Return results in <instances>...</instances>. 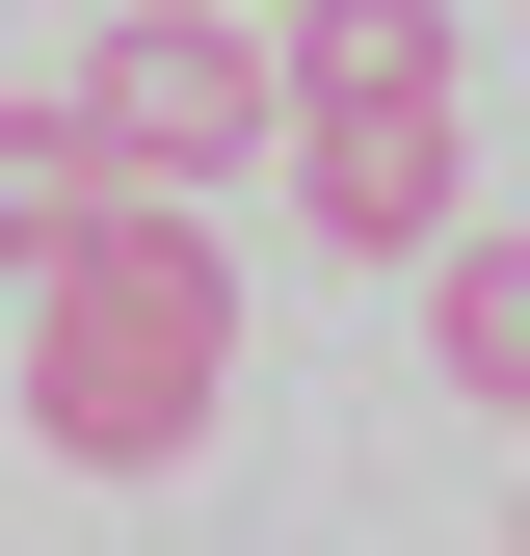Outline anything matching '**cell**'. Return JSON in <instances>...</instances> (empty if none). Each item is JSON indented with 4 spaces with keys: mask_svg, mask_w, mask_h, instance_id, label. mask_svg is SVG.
Listing matches in <instances>:
<instances>
[{
    "mask_svg": "<svg viewBox=\"0 0 530 556\" xmlns=\"http://www.w3.org/2000/svg\"><path fill=\"white\" fill-rule=\"evenodd\" d=\"M239 397V265H213V186H132L80 265H27V451L53 477H186Z\"/></svg>",
    "mask_w": 530,
    "mask_h": 556,
    "instance_id": "6da1fadb",
    "label": "cell"
},
{
    "mask_svg": "<svg viewBox=\"0 0 530 556\" xmlns=\"http://www.w3.org/2000/svg\"><path fill=\"white\" fill-rule=\"evenodd\" d=\"M292 213L345 265H451L478 239V106H451V27L425 53H292Z\"/></svg>",
    "mask_w": 530,
    "mask_h": 556,
    "instance_id": "7a4b0ae2",
    "label": "cell"
},
{
    "mask_svg": "<svg viewBox=\"0 0 530 556\" xmlns=\"http://www.w3.org/2000/svg\"><path fill=\"white\" fill-rule=\"evenodd\" d=\"M80 106L132 132V186H239V160H292V27L265 0H106Z\"/></svg>",
    "mask_w": 530,
    "mask_h": 556,
    "instance_id": "3957f363",
    "label": "cell"
},
{
    "mask_svg": "<svg viewBox=\"0 0 530 556\" xmlns=\"http://www.w3.org/2000/svg\"><path fill=\"white\" fill-rule=\"evenodd\" d=\"M106 213H132V132L80 80H0V265H80Z\"/></svg>",
    "mask_w": 530,
    "mask_h": 556,
    "instance_id": "277c9868",
    "label": "cell"
},
{
    "mask_svg": "<svg viewBox=\"0 0 530 556\" xmlns=\"http://www.w3.org/2000/svg\"><path fill=\"white\" fill-rule=\"evenodd\" d=\"M425 371L478 397V425H530V239H504V213H478V239L425 265Z\"/></svg>",
    "mask_w": 530,
    "mask_h": 556,
    "instance_id": "5b68a950",
    "label": "cell"
},
{
    "mask_svg": "<svg viewBox=\"0 0 530 556\" xmlns=\"http://www.w3.org/2000/svg\"><path fill=\"white\" fill-rule=\"evenodd\" d=\"M504 530H530V477H504Z\"/></svg>",
    "mask_w": 530,
    "mask_h": 556,
    "instance_id": "8992f818",
    "label": "cell"
}]
</instances>
